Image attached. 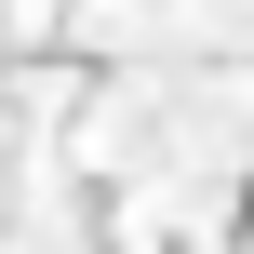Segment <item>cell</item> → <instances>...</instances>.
<instances>
[{
  "mask_svg": "<svg viewBox=\"0 0 254 254\" xmlns=\"http://www.w3.org/2000/svg\"><path fill=\"white\" fill-rule=\"evenodd\" d=\"M241 228H254V174H241Z\"/></svg>",
  "mask_w": 254,
  "mask_h": 254,
  "instance_id": "obj_1",
  "label": "cell"
}]
</instances>
